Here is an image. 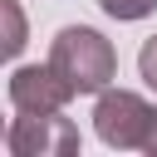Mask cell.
I'll return each instance as SVG.
<instances>
[{
    "mask_svg": "<svg viewBox=\"0 0 157 157\" xmlns=\"http://www.w3.org/2000/svg\"><path fill=\"white\" fill-rule=\"evenodd\" d=\"M137 74H142V78H147V83L157 88V34H152V39L142 44V54H137Z\"/></svg>",
    "mask_w": 157,
    "mask_h": 157,
    "instance_id": "7",
    "label": "cell"
},
{
    "mask_svg": "<svg viewBox=\"0 0 157 157\" xmlns=\"http://www.w3.org/2000/svg\"><path fill=\"white\" fill-rule=\"evenodd\" d=\"M74 98V83L54 69V64H20L10 74V108L15 113H64V103Z\"/></svg>",
    "mask_w": 157,
    "mask_h": 157,
    "instance_id": "4",
    "label": "cell"
},
{
    "mask_svg": "<svg viewBox=\"0 0 157 157\" xmlns=\"http://www.w3.org/2000/svg\"><path fill=\"white\" fill-rule=\"evenodd\" d=\"M113 20H142V15H152L157 10V0H98Z\"/></svg>",
    "mask_w": 157,
    "mask_h": 157,
    "instance_id": "6",
    "label": "cell"
},
{
    "mask_svg": "<svg viewBox=\"0 0 157 157\" xmlns=\"http://www.w3.org/2000/svg\"><path fill=\"white\" fill-rule=\"evenodd\" d=\"M49 64L74 83V93H103V88L113 83V74H118L113 44H108L98 29H88V25L59 29L54 44H49Z\"/></svg>",
    "mask_w": 157,
    "mask_h": 157,
    "instance_id": "1",
    "label": "cell"
},
{
    "mask_svg": "<svg viewBox=\"0 0 157 157\" xmlns=\"http://www.w3.org/2000/svg\"><path fill=\"white\" fill-rule=\"evenodd\" d=\"M0 15H5V54H20L25 49V15L15 0H0Z\"/></svg>",
    "mask_w": 157,
    "mask_h": 157,
    "instance_id": "5",
    "label": "cell"
},
{
    "mask_svg": "<svg viewBox=\"0 0 157 157\" xmlns=\"http://www.w3.org/2000/svg\"><path fill=\"white\" fill-rule=\"evenodd\" d=\"M93 128L118 152L157 157V103H147V98H137L128 88H103V98L93 108Z\"/></svg>",
    "mask_w": 157,
    "mask_h": 157,
    "instance_id": "2",
    "label": "cell"
},
{
    "mask_svg": "<svg viewBox=\"0 0 157 157\" xmlns=\"http://www.w3.org/2000/svg\"><path fill=\"white\" fill-rule=\"evenodd\" d=\"M10 157H74L78 152V128L64 113H20L5 132Z\"/></svg>",
    "mask_w": 157,
    "mask_h": 157,
    "instance_id": "3",
    "label": "cell"
}]
</instances>
